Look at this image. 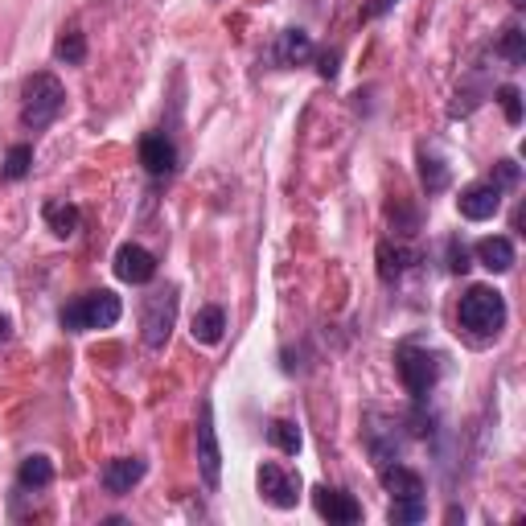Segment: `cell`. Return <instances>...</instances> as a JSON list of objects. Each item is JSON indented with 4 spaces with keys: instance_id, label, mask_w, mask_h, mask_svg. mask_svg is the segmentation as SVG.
I'll return each mask as SVG.
<instances>
[{
    "instance_id": "obj_23",
    "label": "cell",
    "mask_w": 526,
    "mask_h": 526,
    "mask_svg": "<svg viewBox=\"0 0 526 526\" xmlns=\"http://www.w3.org/2000/svg\"><path fill=\"white\" fill-rule=\"evenodd\" d=\"M268 440L280 448V453H288V457H296V453H300V428H296L292 420H272Z\"/></svg>"
},
{
    "instance_id": "obj_27",
    "label": "cell",
    "mask_w": 526,
    "mask_h": 526,
    "mask_svg": "<svg viewBox=\"0 0 526 526\" xmlns=\"http://www.w3.org/2000/svg\"><path fill=\"white\" fill-rule=\"evenodd\" d=\"M494 185H498V190H506V185H518V165H514V161H498Z\"/></svg>"
},
{
    "instance_id": "obj_29",
    "label": "cell",
    "mask_w": 526,
    "mask_h": 526,
    "mask_svg": "<svg viewBox=\"0 0 526 526\" xmlns=\"http://www.w3.org/2000/svg\"><path fill=\"white\" fill-rule=\"evenodd\" d=\"M321 74H325V79H333V74H337V54H325L321 58V66H317Z\"/></svg>"
},
{
    "instance_id": "obj_8",
    "label": "cell",
    "mask_w": 526,
    "mask_h": 526,
    "mask_svg": "<svg viewBox=\"0 0 526 526\" xmlns=\"http://www.w3.org/2000/svg\"><path fill=\"white\" fill-rule=\"evenodd\" d=\"M457 210L469 222H485V218H494L502 210V190H498L494 181H473V185H465V190H461Z\"/></svg>"
},
{
    "instance_id": "obj_6",
    "label": "cell",
    "mask_w": 526,
    "mask_h": 526,
    "mask_svg": "<svg viewBox=\"0 0 526 526\" xmlns=\"http://www.w3.org/2000/svg\"><path fill=\"white\" fill-rule=\"evenodd\" d=\"M198 469H202L206 490H218V481H222V448H218V432H214L210 399H202V411H198Z\"/></svg>"
},
{
    "instance_id": "obj_16",
    "label": "cell",
    "mask_w": 526,
    "mask_h": 526,
    "mask_svg": "<svg viewBox=\"0 0 526 526\" xmlns=\"http://www.w3.org/2000/svg\"><path fill=\"white\" fill-rule=\"evenodd\" d=\"M222 333H227V313H222L218 305H206L194 313V337L202 346H218Z\"/></svg>"
},
{
    "instance_id": "obj_2",
    "label": "cell",
    "mask_w": 526,
    "mask_h": 526,
    "mask_svg": "<svg viewBox=\"0 0 526 526\" xmlns=\"http://www.w3.org/2000/svg\"><path fill=\"white\" fill-rule=\"evenodd\" d=\"M25 103H21V120H25V128H33V132H42V128H50L58 116H62V107H66V87L54 79V74H33V79L25 83V95H21Z\"/></svg>"
},
{
    "instance_id": "obj_4",
    "label": "cell",
    "mask_w": 526,
    "mask_h": 526,
    "mask_svg": "<svg viewBox=\"0 0 526 526\" xmlns=\"http://www.w3.org/2000/svg\"><path fill=\"white\" fill-rule=\"evenodd\" d=\"M177 321V288H157L144 296V309H140V337L148 350H161L173 333Z\"/></svg>"
},
{
    "instance_id": "obj_15",
    "label": "cell",
    "mask_w": 526,
    "mask_h": 526,
    "mask_svg": "<svg viewBox=\"0 0 526 526\" xmlns=\"http://www.w3.org/2000/svg\"><path fill=\"white\" fill-rule=\"evenodd\" d=\"M383 485L391 498H424V477L407 465H395V461L383 469Z\"/></svg>"
},
{
    "instance_id": "obj_14",
    "label": "cell",
    "mask_w": 526,
    "mask_h": 526,
    "mask_svg": "<svg viewBox=\"0 0 526 526\" xmlns=\"http://www.w3.org/2000/svg\"><path fill=\"white\" fill-rule=\"evenodd\" d=\"M477 263H481L485 272H494V276L510 272V268H514V243L502 239V235L481 239V243H477Z\"/></svg>"
},
{
    "instance_id": "obj_21",
    "label": "cell",
    "mask_w": 526,
    "mask_h": 526,
    "mask_svg": "<svg viewBox=\"0 0 526 526\" xmlns=\"http://www.w3.org/2000/svg\"><path fill=\"white\" fill-rule=\"evenodd\" d=\"M387 518H391L395 526L424 522V518H428V502H424V498H395V502H391V510H387Z\"/></svg>"
},
{
    "instance_id": "obj_13",
    "label": "cell",
    "mask_w": 526,
    "mask_h": 526,
    "mask_svg": "<svg viewBox=\"0 0 526 526\" xmlns=\"http://www.w3.org/2000/svg\"><path fill=\"white\" fill-rule=\"evenodd\" d=\"M272 58H276L280 66H305V62L313 58V37H309L305 29H284V33L276 37Z\"/></svg>"
},
{
    "instance_id": "obj_31",
    "label": "cell",
    "mask_w": 526,
    "mask_h": 526,
    "mask_svg": "<svg viewBox=\"0 0 526 526\" xmlns=\"http://www.w3.org/2000/svg\"><path fill=\"white\" fill-rule=\"evenodd\" d=\"M0 329H5V321H0Z\"/></svg>"
},
{
    "instance_id": "obj_28",
    "label": "cell",
    "mask_w": 526,
    "mask_h": 526,
    "mask_svg": "<svg viewBox=\"0 0 526 526\" xmlns=\"http://www.w3.org/2000/svg\"><path fill=\"white\" fill-rule=\"evenodd\" d=\"M448 268H453V272H465V268H469V255H465V247H457V243H453V263H448Z\"/></svg>"
},
{
    "instance_id": "obj_10",
    "label": "cell",
    "mask_w": 526,
    "mask_h": 526,
    "mask_svg": "<svg viewBox=\"0 0 526 526\" xmlns=\"http://www.w3.org/2000/svg\"><path fill=\"white\" fill-rule=\"evenodd\" d=\"M144 461L140 457H116V461H107L103 465V490L107 494H116V498H124V494H132V485H140V477H144Z\"/></svg>"
},
{
    "instance_id": "obj_30",
    "label": "cell",
    "mask_w": 526,
    "mask_h": 526,
    "mask_svg": "<svg viewBox=\"0 0 526 526\" xmlns=\"http://www.w3.org/2000/svg\"><path fill=\"white\" fill-rule=\"evenodd\" d=\"M387 5H395V0H379V5H374V9H370V13H383V9H387Z\"/></svg>"
},
{
    "instance_id": "obj_3",
    "label": "cell",
    "mask_w": 526,
    "mask_h": 526,
    "mask_svg": "<svg viewBox=\"0 0 526 526\" xmlns=\"http://www.w3.org/2000/svg\"><path fill=\"white\" fill-rule=\"evenodd\" d=\"M124 305L116 292H87L79 300H70V305L62 309V325L70 333H91V329H111L120 321Z\"/></svg>"
},
{
    "instance_id": "obj_18",
    "label": "cell",
    "mask_w": 526,
    "mask_h": 526,
    "mask_svg": "<svg viewBox=\"0 0 526 526\" xmlns=\"http://www.w3.org/2000/svg\"><path fill=\"white\" fill-rule=\"evenodd\" d=\"M50 481H54L50 457H25L21 461V469H17V485H21V490H46Z\"/></svg>"
},
{
    "instance_id": "obj_1",
    "label": "cell",
    "mask_w": 526,
    "mask_h": 526,
    "mask_svg": "<svg viewBox=\"0 0 526 526\" xmlns=\"http://www.w3.org/2000/svg\"><path fill=\"white\" fill-rule=\"evenodd\" d=\"M457 321L465 333L473 337H498L502 325H506V300L498 288H485V284H473L465 296H461V309H457Z\"/></svg>"
},
{
    "instance_id": "obj_17",
    "label": "cell",
    "mask_w": 526,
    "mask_h": 526,
    "mask_svg": "<svg viewBox=\"0 0 526 526\" xmlns=\"http://www.w3.org/2000/svg\"><path fill=\"white\" fill-rule=\"evenodd\" d=\"M79 206H70V202H46V227L58 235V239H70L74 231H79Z\"/></svg>"
},
{
    "instance_id": "obj_19",
    "label": "cell",
    "mask_w": 526,
    "mask_h": 526,
    "mask_svg": "<svg viewBox=\"0 0 526 526\" xmlns=\"http://www.w3.org/2000/svg\"><path fill=\"white\" fill-rule=\"evenodd\" d=\"M54 58L66 62V66H83L87 58V37L79 29H62V37L54 42Z\"/></svg>"
},
{
    "instance_id": "obj_9",
    "label": "cell",
    "mask_w": 526,
    "mask_h": 526,
    "mask_svg": "<svg viewBox=\"0 0 526 526\" xmlns=\"http://www.w3.org/2000/svg\"><path fill=\"white\" fill-rule=\"evenodd\" d=\"M116 276H120L124 284H148V280L157 276L153 251H144L140 243H124V247L116 251Z\"/></svg>"
},
{
    "instance_id": "obj_26",
    "label": "cell",
    "mask_w": 526,
    "mask_h": 526,
    "mask_svg": "<svg viewBox=\"0 0 526 526\" xmlns=\"http://www.w3.org/2000/svg\"><path fill=\"white\" fill-rule=\"evenodd\" d=\"M498 103H502L510 124H522V95H518V87H498Z\"/></svg>"
},
{
    "instance_id": "obj_20",
    "label": "cell",
    "mask_w": 526,
    "mask_h": 526,
    "mask_svg": "<svg viewBox=\"0 0 526 526\" xmlns=\"http://www.w3.org/2000/svg\"><path fill=\"white\" fill-rule=\"evenodd\" d=\"M411 259H416V255H411L407 247H391V243H383L379 247V276L391 284V280H399L403 272H407V263Z\"/></svg>"
},
{
    "instance_id": "obj_22",
    "label": "cell",
    "mask_w": 526,
    "mask_h": 526,
    "mask_svg": "<svg viewBox=\"0 0 526 526\" xmlns=\"http://www.w3.org/2000/svg\"><path fill=\"white\" fill-rule=\"evenodd\" d=\"M498 54H502L510 66H522V62H526V33H522V25H506V29H502Z\"/></svg>"
},
{
    "instance_id": "obj_12",
    "label": "cell",
    "mask_w": 526,
    "mask_h": 526,
    "mask_svg": "<svg viewBox=\"0 0 526 526\" xmlns=\"http://www.w3.org/2000/svg\"><path fill=\"white\" fill-rule=\"evenodd\" d=\"M313 506H317V514H321V518L342 522V526H350V522H358V518H362V506H358L350 494H342V490H329V485L313 490Z\"/></svg>"
},
{
    "instance_id": "obj_5",
    "label": "cell",
    "mask_w": 526,
    "mask_h": 526,
    "mask_svg": "<svg viewBox=\"0 0 526 526\" xmlns=\"http://www.w3.org/2000/svg\"><path fill=\"white\" fill-rule=\"evenodd\" d=\"M395 370H399V379H403L407 395L428 399V391H432L436 379H440V358H436L432 350H424V346H399Z\"/></svg>"
},
{
    "instance_id": "obj_11",
    "label": "cell",
    "mask_w": 526,
    "mask_h": 526,
    "mask_svg": "<svg viewBox=\"0 0 526 526\" xmlns=\"http://www.w3.org/2000/svg\"><path fill=\"white\" fill-rule=\"evenodd\" d=\"M140 165L153 173V177L173 173V169H177V148H173V140L161 136V132H148V136L140 140Z\"/></svg>"
},
{
    "instance_id": "obj_7",
    "label": "cell",
    "mask_w": 526,
    "mask_h": 526,
    "mask_svg": "<svg viewBox=\"0 0 526 526\" xmlns=\"http://www.w3.org/2000/svg\"><path fill=\"white\" fill-rule=\"evenodd\" d=\"M255 481H259V494L268 498L276 510H292L300 502V477L284 473L280 465H259Z\"/></svg>"
},
{
    "instance_id": "obj_24",
    "label": "cell",
    "mask_w": 526,
    "mask_h": 526,
    "mask_svg": "<svg viewBox=\"0 0 526 526\" xmlns=\"http://www.w3.org/2000/svg\"><path fill=\"white\" fill-rule=\"evenodd\" d=\"M29 165H33V148H29V144H13L9 157H5V169H0V177H5V181H21V177L29 173Z\"/></svg>"
},
{
    "instance_id": "obj_25",
    "label": "cell",
    "mask_w": 526,
    "mask_h": 526,
    "mask_svg": "<svg viewBox=\"0 0 526 526\" xmlns=\"http://www.w3.org/2000/svg\"><path fill=\"white\" fill-rule=\"evenodd\" d=\"M420 177H424V185H428V194H440L444 185H448V165L440 161V157H420Z\"/></svg>"
}]
</instances>
